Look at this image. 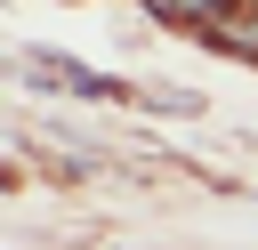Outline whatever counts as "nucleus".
Wrapping results in <instances>:
<instances>
[{
	"label": "nucleus",
	"instance_id": "obj_1",
	"mask_svg": "<svg viewBox=\"0 0 258 250\" xmlns=\"http://www.w3.org/2000/svg\"><path fill=\"white\" fill-rule=\"evenodd\" d=\"M226 0H169V16H218Z\"/></svg>",
	"mask_w": 258,
	"mask_h": 250
}]
</instances>
